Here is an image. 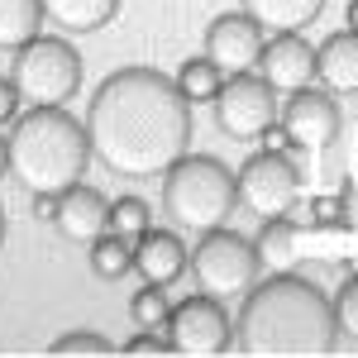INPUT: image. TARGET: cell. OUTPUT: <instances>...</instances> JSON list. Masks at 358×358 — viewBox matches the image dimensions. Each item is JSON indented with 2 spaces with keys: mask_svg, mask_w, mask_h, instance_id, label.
I'll return each mask as SVG.
<instances>
[{
  "mask_svg": "<svg viewBox=\"0 0 358 358\" xmlns=\"http://www.w3.org/2000/svg\"><path fill=\"white\" fill-rule=\"evenodd\" d=\"M53 215H57V196L53 192H34V220L53 224Z\"/></svg>",
  "mask_w": 358,
  "mask_h": 358,
  "instance_id": "29",
  "label": "cell"
},
{
  "mask_svg": "<svg viewBox=\"0 0 358 358\" xmlns=\"http://www.w3.org/2000/svg\"><path fill=\"white\" fill-rule=\"evenodd\" d=\"M354 96H358V91H354Z\"/></svg>",
  "mask_w": 358,
  "mask_h": 358,
  "instance_id": "34",
  "label": "cell"
},
{
  "mask_svg": "<svg viewBox=\"0 0 358 358\" xmlns=\"http://www.w3.org/2000/svg\"><path fill=\"white\" fill-rule=\"evenodd\" d=\"M315 77L330 91H344V96L358 91V34L339 29L315 48Z\"/></svg>",
  "mask_w": 358,
  "mask_h": 358,
  "instance_id": "17",
  "label": "cell"
},
{
  "mask_svg": "<svg viewBox=\"0 0 358 358\" xmlns=\"http://www.w3.org/2000/svg\"><path fill=\"white\" fill-rule=\"evenodd\" d=\"M334 301V325H339V339H354L358 344V273L344 277V287L330 296Z\"/></svg>",
  "mask_w": 358,
  "mask_h": 358,
  "instance_id": "26",
  "label": "cell"
},
{
  "mask_svg": "<svg viewBox=\"0 0 358 358\" xmlns=\"http://www.w3.org/2000/svg\"><path fill=\"white\" fill-rule=\"evenodd\" d=\"M20 91H15V82L10 77H0V124H15V115H20Z\"/></svg>",
  "mask_w": 358,
  "mask_h": 358,
  "instance_id": "28",
  "label": "cell"
},
{
  "mask_svg": "<svg viewBox=\"0 0 358 358\" xmlns=\"http://www.w3.org/2000/svg\"><path fill=\"white\" fill-rule=\"evenodd\" d=\"M124 0H43V20L62 34H96L120 15Z\"/></svg>",
  "mask_w": 358,
  "mask_h": 358,
  "instance_id": "18",
  "label": "cell"
},
{
  "mask_svg": "<svg viewBox=\"0 0 358 358\" xmlns=\"http://www.w3.org/2000/svg\"><path fill=\"white\" fill-rule=\"evenodd\" d=\"M120 354H177V349H172L167 330H138L134 339L120 344Z\"/></svg>",
  "mask_w": 358,
  "mask_h": 358,
  "instance_id": "27",
  "label": "cell"
},
{
  "mask_svg": "<svg viewBox=\"0 0 358 358\" xmlns=\"http://www.w3.org/2000/svg\"><path fill=\"white\" fill-rule=\"evenodd\" d=\"M234 182H239V206L253 210L258 220H273L301 206V167L292 153L263 148L234 172Z\"/></svg>",
  "mask_w": 358,
  "mask_h": 358,
  "instance_id": "7",
  "label": "cell"
},
{
  "mask_svg": "<svg viewBox=\"0 0 358 358\" xmlns=\"http://www.w3.org/2000/svg\"><path fill=\"white\" fill-rule=\"evenodd\" d=\"M301 220L310 229H349L354 224V206H349V196H310Z\"/></svg>",
  "mask_w": 358,
  "mask_h": 358,
  "instance_id": "23",
  "label": "cell"
},
{
  "mask_svg": "<svg viewBox=\"0 0 358 358\" xmlns=\"http://www.w3.org/2000/svg\"><path fill=\"white\" fill-rule=\"evenodd\" d=\"M86 248H91V273H96V277L120 282V277L134 273V239H124V234L106 229V234H96Z\"/></svg>",
  "mask_w": 358,
  "mask_h": 358,
  "instance_id": "20",
  "label": "cell"
},
{
  "mask_svg": "<svg viewBox=\"0 0 358 358\" xmlns=\"http://www.w3.org/2000/svg\"><path fill=\"white\" fill-rule=\"evenodd\" d=\"M187 263H192V248L182 244L177 229H143L134 239V273L143 282L172 287V282L187 277Z\"/></svg>",
  "mask_w": 358,
  "mask_h": 358,
  "instance_id": "14",
  "label": "cell"
},
{
  "mask_svg": "<svg viewBox=\"0 0 358 358\" xmlns=\"http://www.w3.org/2000/svg\"><path fill=\"white\" fill-rule=\"evenodd\" d=\"M253 67L277 96H292L315 82V48L306 43V34H268Z\"/></svg>",
  "mask_w": 358,
  "mask_h": 358,
  "instance_id": "12",
  "label": "cell"
},
{
  "mask_svg": "<svg viewBox=\"0 0 358 358\" xmlns=\"http://www.w3.org/2000/svg\"><path fill=\"white\" fill-rule=\"evenodd\" d=\"M192 101L158 67H120L96 86L86 106L91 153L115 177L148 182L163 177L192 148Z\"/></svg>",
  "mask_w": 358,
  "mask_h": 358,
  "instance_id": "1",
  "label": "cell"
},
{
  "mask_svg": "<svg viewBox=\"0 0 358 358\" xmlns=\"http://www.w3.org/2000/svg\"><path fill=\"white\" fill-rule=\"evenodd\" d=\"M10 82L24 106H67L82 86V53L62 34H38L15 53Z\"/></svg>",
  "mask_w": 358,
  "mask_h": 358,
  "instance_id": "5",
  "label": "cell"
},
{
  "mask_svg": "<svg viewBox=\"0 0 358 358\" xmlns=\"http://www.w3.org/2000/svg\"><path fill=\"white\" fill-rule=\"evenodd\" d=\"M263 38H268V34L253 24L244 10H224V15H215L210 29H206V57L220 67L224 77L253 72V62L263 53Z\"/></svg>",
  "mask_w": 358,
  "mask_h": 358,
  "instance_id": "11",
  "label": "cell"
},
{
  "mask_svg": "<svg viewBox=\"0 0 358 358\" xmlns=\"http://www.w3.org/2000/svg\"><path fill=\"white\" fill-rule=\"evenodd\" d=\"M163 330L182 358H220L234 349V320H229L220 296H206V292L172 301V315Z\"/></svg>",
  "mask_w": 358,
  "mask_h": 358,
  "instance_id": "8",
  "label": "cell"
},
{
  "mask_svg": "<svg viewBox=\"0 0 358 358\" xmlns=\"http://www.w3.org/2000/svg\"><path fill=\"white\" fill-rule=\"evenodd\" d=\"M339 349L334 301L301 273H268L244 292L234 315V354L244 358H330Z\"/></svg>",
  "mask_w": 358,
  "mask_h": 358,
  "instance_id": "2",
  "label": "cell"
},
{
  "mask_svg": "<svg viewBox=\"0 0 358 358\" xmlns=\"http://www.w3.org/2000/svg\"><path fill=\"white\" fill-rule=\"evenodd\" d=\"M172 82H177V91H182L192 106H210V101L220 96V86H224V72L201 53V57H187V62L177 67V77H172Z\"/></svg>",
  "mask_w": 358,
  "mask_h": 358,
  "instance_id": "21",
  "label": "cell"
},
{
  "mask_svg": "<svg viewBox=\"0 0 358 358\" xmlns=\"http://www.w3.org/2000/svg\"><path fill=\"white\" fill-rule=\"evenodd\" d=\"M43 24V0H0V53H20Z\"/></svg>",
  "mask_w": 358,
  "mask_h": 358,
  "instance_id": "19",
  "label": "cell"
},
{
  "mask_svg": "<svg viewBox=\"0 0 358 358\" xmlns=\"http://www.w3.org/2000/svg\"><path fill=\"white\" fill-rule=\"evenodd\" d=\"M310 224L301 220V210H287V215H273V220L258 224V234H253V248H258V258H263V268L268 273H292L296 268V248H301V234Z\"/></svg>",
  "mask_w": 358,
  "mask_h": 358,
  "instance_id": "15",
  "label": "cell"
},
{
  "mask_svg": "<svg viewBox=\"0 0 358 358\" xmlns=\"http://www.w3.org/2000/svg\"><path fill=\"white\" fill-rule=\"evenodd\" d=\"M110 229L124 239H138L143 229H153V210L143 196H115L110 201Z\"/></svg>",
  "mask_w": 358,
  "mask_h": 358,
  "instance_id": "24",
  "label": "cell"
},
{
  "mask_svg": "<svg viewBox=\"0 0 358 358\" xmlns=\"http://www.w3.org/2000/svg\"><path fill=\"white\" fill-rule=\"evenodd\" d=\"M234 206H239V182L210 153H192L187 148L163 172V215L177 229H192V234L220 229V224H229Z\"/></svg>",
  "mask_w": 358,
  "mask_h": 358,
  "instance_id": "4",
  "label": "cell"
},
{
  "mask_svg": "<svg viewBox=\"0 0 358 358\" xmlns=\"http://www.w3.org/2000/svg\"><path fill=\"white\" fill-rule=\"evenodd\" d=\"M5 172H10V143L0 138V177H5Z\"/></svg>",
  "mask_w": 358,
  "mask_h": 358,
  "instance_id": "31",
  "label": "cell"
},
{
  "mask_svg": "<svg viewBox=\"0 0 358 358\" xmlns=\"http://www.w3.org/2000/svg\"><path fill=\"white\" fill-rule=\"evenodd\" d=\"M53 229L67 244H91L96 234H106V229H110V201H106V192H96V187H86V182L57 192Z\"/></svg>",
  "mask_w": 358,
  "mask_h": 358,
  "instance_id": "13",
  "label": "cell"
},
{
  "mask_svg": "<svg viewBox=\"0 0 358 358\" xmlns=\"http://www.w3.org/2000/svg\"><path fill=\"white\" fill-rule=\"evenodd\" d=\"M48 354L53 358H72V354L77 358H106V354H115V344L96 330H72V334H62V339H53Z\"/></svg>",
  "mask_w": 358,
  "mask_h": 358,
  "instance_id": "25",
  "label": "cell"
},
{
  "mask_svg": "<svg viewBox=\"0 0 358 358\" xmlns=\"http://www.w3.org/2000/svg\"><path fill=\"white\" fill-rule=\"evenodd\" d=\"M10 177L34 192H67L86 177L91 163V138L86 124H77V115H67L62 106H29L24 115H15L10 129Z\"/></svg>",
  "mask_w": 358,
  "mask_h": 358,
  "instance_id": "3",
  "label": "cell"
},
{
  "mask_svg": "<svg viewBox=\"0 0 358 358\" xmlns=\"http://www.w3.org/2000/svg\"><path fill=\"white\" fill-rule=\"evenodd\" d=\"M167 315H172V296H167V287L143 282V287L134 292V301H129V320H134L138 330H163Z\"/></svg>",
  "mask_w": 358,
  "mask_h": 358,
  "instance_id": "22",
  "label": "cell"
},
{
  "mask_svg": "<svg viewBox=\"0 0 358 358\" xmlns=\"http://www.w3.org/2000/svg\"><path fill=\"white\" fill-rule=\"evenodd\" d=\"M0 244H5V210H0Z\"/></svg>",
  "mask_w": 358,
  "mask_h": 358,
  "instance_id": "32",
  "label": "cell"
},
{
  "mask_svg": "<svg viewBox=\"0 0 358 358\" xmlns=\"http://www.w3.org/2000/svg\"><path fill=\"white\" fill-rule=\"evenodd\" d=\"M239 10L263 34H301L306 24L320 20L325 0H239Z\"/></svg>",
  "mask_w": 358,
  "mask_h": 358,
  "instance_id": "16",
  "label": "cell"
},
{
  "mask_svg": "<svg viewBox=\"0 0 358 358\" xmlns=\"http://www.w3.org/2000/svg\"><path fill=\"white\" fill-rule=\"evenodd\" d=\"M192 277H196V292H206V296H244L248 287L263 277V258H258V248L253 239H244L239 229H206L201 234V244L192 248Z\"/></svg>",
  "mask_w": 358,
  "mask_h": 358,
  "instance_id": "6",
  "label": "cell"
},
{
  "mask_svg": "<svg viewBox=\"0 0 358 358\" xmlns=\"http://www.w3.org/2000/svg\"><path fill=\"white\" fill-rule=\"evenodd\" d=\"M354 177H358V158H354Z\"/></svg>",
  "mask_w": 358,
  "mask_h": 358,
  "instance_id": "33",
  "label": "cell"
},
{
  "mask_svg": "<svg viewBox=\"0 0 358 358\" xmlns=\"http://www.w3.org/2000/svg\"><path fill=\"white\" fill-rule=\"evenodd\" d=\"M344 24H349V34H358V0H349V10H344Z\"/></svg>",
  "mask_w": 358,
  "mask_h": 358,
  "instance_id": "30",
  "label": "cell"
},
{
  "mask_svg": "<svg viewBox=\"0 0 358 358\" xmlns=\"http://www.w3.org/2000/svg\"><path fill=\"white\" fill-rule=\"evenodd\" d=\"M210 106H215L220 134H229L234 143H263V134L277 124V110H282L277 91L263 82L258 72H234V77H224L220 96H215Z\"/></svg>",
  "mask_w": 358,
  "mask_h": 358,
  "instance_id": "9",
  "label": "cell"
},
{
  "mask_svg": "<svg viewBox=\"0 0 358 358\" xmlns=\"http://www.w3.org/2000/svg\"><path fill=\"white\" fill-rule=\"evenodd\" d=\"M277 124L287 129V138H292L301 153H325L334 138H339V106H334L330 91L301 86V91H292V96L282 101Z\"/></svg>",
  "mask_w": 358,
  "mask_h": 358,
  "instance_id": "10",
  "label": "cell"
}]
</instances>
